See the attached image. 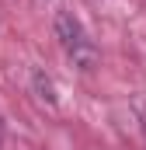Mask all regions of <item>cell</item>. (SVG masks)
Instances as JSON below:
<instances>
[{
    "label": "cell",
    "mask_w": 146,
    "mask_h": 150,
    "mask_svg": "<svg viewBox=\"0 0 146 150\" xmlns=\"http://www.w3.org/2000/svg\"><path fill=\"white\" fill-rule=\"evenodd\" d=\"M56 38H59L63 52L73 59V67H80L84 74H91L98 67V45H94V38L87 35V28L80 25V18H73L70 11L56 14Z\"/></svg>",
    "instance_id": "obj_1"
},
{
    "label": "cell",
    "mask_w": 146,
    "mask_h": 150,
    "mask_svg": "<svg viewBox=\"0 0 146 150\" xmlns=\"http://www.w3.org/2000/svg\"><path fill=\"white\" fill-rule=\"evenodd\" d=\"M0 143H4V119H0Z\"/></svg>",
    "instance_id": "obj_2"
}]
</instances>
